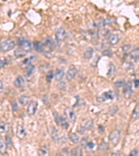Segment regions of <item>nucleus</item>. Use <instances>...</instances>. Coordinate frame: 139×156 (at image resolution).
I'll return each mask as SVG.
<instances>
[{
  "instance_id": "39448f33",
  "label": "nucleus",
  "mask_w": 139,
  "mask_h": 156,
  "mask_svg": "<svg viewBox=\"0 0 139 156\" xmlns=\"http://www.w3.org/2000/svg\"><path fill=\"white\" fill-rule=\"evenodd\" d=\"M109 140L113 146H116L120 141V132L118 130L112 131L109 135Z\"/></svg>"
},
{
  "instance_id": "2eb2a0df",
  "label": "nucleus",
  "mask_w": 139,
  "mask_h": 156,
  "mask_svg": "<svg viewBox=\"0 0 139 156\" xmlns=\"http://www.w3.org/2000/svg\"><path fill=\"white\" fill-rule=\"evenodd\" d=\"M139 48L134 49L133 51L131 52V53H130V58L134 60H135V62H136L139 61Z\"/></svg>"
},
{
  "instance_id": "8fccbe9b",
  "label": "nucleus",
  "mask_w": 139,
  "mask_h": 156,
  "mask_svg": "<svg viewBox=\"0 0 139 156\" xmlns=\"http://www.w3.org/2000/svg\"><path fill=\"white\" fill-rule=\"evenodd\" d=\"M0 45H1V44H0Z\"/></svg>"
},
{
  "instance_id": "c9c22d12",
  "label": "nucleus",
  "mask_w": 139,
  "mask_h": 156,
  "mask_svg": "<svg viewBox=\"0 0 139 156\" xmlns=\"http://www.w3.org/2000/svg\"><path fill=\"white\" fill-rule=\"evenodd\" d=\"M53 115H54V121H55L56 125H58H58H60V119H61V117H59V115H58V113L55 112Z\"/></svg>"
},
{
  "instance_id": "f3484780",
  "label": "nucleus",
  "mask_w": 139,
  "mask_h": 156,
  "mask_svg": "<svg viewBox=\"0 0 139 156\" xmlns=\"http://www.w3.org/2000/svg\"><path fill=\"white\" fill-rule=\"evenodd\" d=\"M29 100V95H27V94H23L20 97H19V103L22 104V105H25L28 104Z\"/></svg>"
},
{
  "instance_id": "09e8293b",
  "label": "nucleus",
  "mask_w": 139,
  "mask_h": 156,
  "mask_svg": "<svg viewBox=\"0 0 139 156\" xmlns=\"http://www.w3.org/2000/svg\"><path fill=\"white\" fill-rule=\"evenodd\" d=\"M79 156H83V153H82V151H80V153H79Z\"/></svg>"
},
{
  "instance_id": "b1692460",
  "label": "nucleus",
  "mask_w": 139,
  "mask_h": 156,
  "mask_svg": "<svg viewBox=\"0 0 139 156\" xmlns=\"http://www.w3.org/2000/svg\"><path fill=\"white\" fill-rule=\"evenodd\" d=\"M60 125H61L62 128L63 129H65L67 130L69 127V124H68V121H66V119L64 118V117H61L60 119Z\"/></svg>"
},
{
  "instance_id": "c03bdc74",
  "label": "nucleus",
  "mask_w": 139,
  "mask_h": 156,
  "mask_svg": "<svg viewBox=\"0 0 139 156\" xmlns=\"http://www.w3.org/2000/svg\"><path fill=\"white\" fill-rule=\"evenodd\" d=\"M85 128H84V127L83 126H79V128H78V131H79V133L81 134H84V132H85Z\"/></svg>"
},
{
  "instance_id": "ea45409f",
  "label": "nucleus",
  "mask_w": 139,
  "mask_h": 156,
  "mask_svg": "<svg viewBox=\"0 0 139 156\" xmlns=\"http://www.w3.org/2000/svg\"><path fill=\"white\" fill-rule=\"evenodd\" d=\"M11 106H12V110H13V112H16L17 108H18V106H17V102L15 101H13L11 102Z\"/></svg>"
},
{
  "instance_id": "423d86ee",
  "label": "nucleus",
  "mask_w": 139,
  "mask_h": 156,
  "mask_svg": "<svg viewBox=\"0 0 139 156\" xmlns=\"http://www.w3.org/2000/svg\"><path fill=\"white\" fill-rule=\"evenodd\" d=\"M77 74V69L74 65H71L66 74V79L68 81H72Z\"/></svg>"
},
{
  "instance_id": "c756f323",
  "label": "nucleus",
  "mask_w": 139,
  "mask_h": 156,
  "mask_svg": "<svg viewBox=\"0 0 139 156\" xmlns=\"http://www.w3.org/2000/svg\"><path fill=\"white\" fill-rule=\"evenodd\" d=\"M107 149V144L106 142H102V143L99 145L98 148H97V150L98 151H105Z\"/></svg>"
},
{
  "instance_id": "2f4dec72",
  "label": "nucleus",
  "mask_w": 139,
  "mask_h": 156,
  "mask_svg": "<svg viewBox=\"0 0 139 156\" xmlns=\"http://www.w3.org/2000/svg\"><path fill=\"white\" fill-rule=\"evenodd\" d=\"M94 144L92 142H90L86 144V145L85 146V149H86V151L87 152H91V151L93 150V149L94 148Z\"/></svg>"
},
{
  "instance_id": "72a5a7b5",
  "label": "nucleus",
  "mask_w": 139,
  "mask_h": 156,
  "mask_svg": "<svg viewBox=\"0 0 139 156\" xmlns=\"http://www.w3.org/2000/svg\"><path fill=\"white\" fill-rule=\"evenodd\" d=\"M5 141H6V148H8L10 149V146H11V140H10V137L8 135H6V137H5Z\"/></svg>"
},
{
  "instance_id": "4be33fe9",
  "label": "nucleus",
  "mask_w": 139,
  "mask_h": 156,
  "mask_svg": "<svg viewBox=\"0 0 139 156\" xmlns=\"http://www.w3.org/2000/svg\"><path fill=\"white\" fill-rule=\"evenodd\" d=\"M9 125L6 122H0V132L1 133H6L8 130Z\"/></svg>"
},
{
  "instance_id": "5701e85b",
  "label": "nucleus",
  "mask_w": 139,
  "mask_h": 156,
  "mask_svg": "<svg viewBox=\"0 0 139 156\" xmlns=\"http://www.w3.org/2000/svg\"><path fill=\"white\" fill-rule=\"evenodd\" d=\"M69 139L72 143L77 144L79 142V137L76 133H70L69 136Z\"/></svg>"
},
{
  "instance_id": "aec40b11",
  "label": "nucleus",
  "mask_w": 139,
  "mask_h": 156,
  "mask_svg": "<svg viewBox=\"0 0 139 156\" xmlns=\"http://www.w3.org/2000/svg\"><path fill=\"white\" fill-rule=\"evenodd\" d=\"M52 140L54 142H57L59 140L58 131L56 128H54L52 133Z\"/></svg>"
},
{
  "instance_id": "e433bc0d",
  "label": "nucleus",
  "mask_w": 139,
  "mask_h": 156,
  "mask_svg": "<svg viewBox=\"0 0 139 156\" xmlns=\"http://www.w3.org/2000/svg\"><path fill=\"white\" fill-rule=\"evenodd\" d=\"M86 144H87V137H84L81 140V144H80L81 148H85Z\"/></svg>"
},
{
  "instance_id": "4468645a",
  "label": "nucleus",
  "mask_w": 139,
  "mask_h": 156,
  "mask_svg": "<svg viewBox=\"0 0 139 156\" xmlns=\"http://www.w3.org/2000/svg\"><path fill=\"white\" fill-rule=\"evenodd\" d=\"M64 74H65L64 70L62 68H58L56 69V80L57 81H61L62 79H63V78Z\"/></svg>"
},
{
  "instance_id": "79ce46f5",
  "label": "nucleus",
  "mask_w": 139,
  "mask_h": 156,
  "mask_svg": "<svg viewBox=\"0 0 139 156\" xmlns=\"http://www.w3.org/2000/svg\"><path fill=\"white\" fill-rule=\"evenodd\" d=\"M138 153H139V151H138V150L134 149V150H132L131 152H130L128 156H136L137 155H138Z\"/></svg>"
},
{
  "instance_id": "ddd939ff",
  "label": "nucleus",
  "mask_w": 139,
  "mask_h": 156,
  "mask_svg": "<svg viewBox=\"0 0 139 156\" xmlns=\"http://www.w3.org/2000/svg\"><path fill=\"white\" fill-rule=\"evenodd\" d=\"M34 69H35V66L33 65V64H31V63H29V65L25 67V70H24L25 76H26V77L31 76V74H33V72Z\"/></svg>"
},
{
  "instance_id": "cd10ccee",
  "label": "nucleus",
  "mask_w": 139,
  "mask_h": 156,
  "mask_svg": "<svg viewBox=\"0 0 139 156\" xmlns=\"http://www.w3.org/2000/svg\"><path fill=\"white\" fill-rule=\"evenodd\" d=\"M118 105H113L110 107L109 113L111 116H114L118 112Z\"/></svg>"
},
{
  "instance_id": "a19ab883",
  "label": "nucleus",
  "mask_w": 139,
  "mask_h": 156,
  "mask_svg": "<svg viewBox=\"0 0 139 156\" xmlns=\"http://www.w3.org/2000/svg\"><path fill=\"white\" fill-rule=\"evenodd\" d=\"M77 153H78L77 148H74V149H72L70 156H77Z\"/></svg>"
},
{
  "instance_id": "f257e3e1",
  "label": "nucleus",
  "mask_w": 139,
  "mask_h": 156,
  "mask_svg": "<svg viewBox=\"0 0 139 156\" xmlns=\"http://www.w3.org/2000/svg\"><path fill=\"white\" fill-rule=\"evenodd\" d=\"M17 45L20 47V49H23L26 53L32 52V44L29 42V40H26L23 38H17Z\"/></svg>"
},
{
  "instance_id": "6e6552de",
  "label": "nucleus",
  "mask_w": 139,
  "mask_h": 156,
  "mask_svg": "<svg viewBox=\"0 0 139 156\" xmlns=\"http://www.w3.org/2000/svg\"><path fill=\"white\" fill-rule=\"evenodd\" d=\"M67 36V33L63 28H58L56 29L55 32L56 39L58 41H61L65 39Z\"/></svg>"
},
{
  "instance_id": "f8f14e48",
  "label": "nucleus",
  "mask_w": 139,
  "mask_h": 156,
  "mask_svg": "<svg viewBox=\"0 0 139 156\" xmlns=\"http://www.w3.org/2000/svg\"><path fill=\"white\" fill-rule=\"evenodd\" d=\"M24 80L22 76H18L13 83L14 86L17 88H22L24 85Z\"/></svg>"
},
{
  "instance_id": "7ed1b4c3",
  "label": "nucleus",
  "mask_w": 139,
  "mask_h": 156,
  "mask_svg": "<svg viewBox=\"0 0 139 156\" xmlns=\"http://www.w3.org/2000/svg\"><path fill=\"white\" fill-rule=\"evenodd\" d=\"M123 93L124 97L125 99H130L132 95V81H127L124 85V88L123 90Z\"/></svg>"
},
{
  "instance_id": "37998d69",
  "label": "nucleus",
  "mask_w": 139,
  "mask_h": 156,
  "mask_svg": "<svg viewBox=\"0 0 139 156\" xmlns=\"http://www.w3.org/2000/svg\"><path fill=\"white\" fill-rule=\"evenodd\" d=\"M130 48H131V46H130V45H126L123 46V51L124 52H128Z\"/></svg>"
},
{
  "instance_id": "9b49d317",
  "label": "nucleus",
  "mask_w": 139,
  "mask_h": 156,
  "mask_svg": "<svg viewBox=\"0 0 139 156\" xmlns=\"http://www.w3.org/2000/svg\"><path fill=\"white\" fill-rule=\"evenodd\" d=\"M120 41V38L119 36L116 35V34H111L109 38V40H108V42L111 45L114 46L117 45L118 42Z\"/></svg>"
},
{
  "instance_id": "a18cd8bd",
  "label": "nucleus",
  "mask_w": 139,
  "mask_h": 156,
  "mask_svg": "<svg viewBox=\"0 0 139 156\" xmlns=\"http://www.w3.org/2000/svg\"><path fill=\"white\" fill-rule=\"evenodd\" d=\"M3 83L2 81L0 80V94H1L2 92H3Z\"/></svg>"
},
{
  "instance_id": "4c0bfd02",
  "label": "nucleus",
  "mask_w": 139,
  "mask_h": 156,
  "mask_svg": "<svg viewBox=\"0 0 139 156\" xmlns=\"http://www.w3.org/2000/svg\"><path fill=\"white\" fill-rule=\"evenodd\" d=\"M8 64V60L6 58H2L0 60V68L3 67Z\"/></svg>"
},
{
  "instance_id": "412c9836",
  "label": "nucleus",
  "mask_w": 139,
  "mask_h": 156,
  "mask_svg": "<svg viewBox=\"0 0 139 156\" xmlns=\"http://www.w3.org/2000/svg\"><path fill=\"white\" fill-rule=\"evenodd\" d=\"M26 53H27L26 52H25L23 49H20V48L16 49L14 52V55L15 57H24L26 55Z\"/></svg>"
},
{
  "instance_id": "58836bf2",
  "label": "nucleus",
  "mask_w": 139,
  "mask_h": 156,
  "mask_svg": "<svg viewBox=\"0 0 139 156\" xmlns=\"http://www.w3.org/2000/svg\"><path fill=\"white\" fill-rule=\"evenodd\" d=\"M102 55L104 56H108V57H111L112 55V52L109 49H106L102 52Z\"/></svg>"
},
{
  "instance_id": "6ab92c4d",
  "label": "nucleus",
  "mask_w": 139,
  "mask_h": 156,
  "mask_svg": "<svg viewBox=\"0 0 139 156\" xmlns=\"http://www.w3.org/2000/svg\"><path fill=\"white\" fill-rule=\"evenodd\" d=\"M139 105H136L135 109L133 111L132 115V121H136L139 119Z\"/></svg>"
},
{
  "instance_id": "bb28decb",
  "label": "nucleus",
  "mask_w": 139,
  "mask_h": 156,
  "mask_svg": "<svg viewBox=\"0 0 139 156\" xmlns=\"http://www.w3.org/2000/svg\"><path fill=\"white\" fill-rule=\"evenodd\" d=\"M100 55H97L95 56V58H94L93 61L91 63V66H92V67H93V68H96L97 67V65H98V62L100 61Z\"/></svg>"
},
{
  "instance_id": "a878e982",
  "label": "nucleus",
  "mask_w": 139,
  "mask_h": 156,
  "mask_svg": "<svg viewBox=\"0 0 139 156\" xmlns=\"http://www.w3.org/2000/svg\"><path fill=\"white\" fill-rule=\"evenodd\" d=\"M54 72L53 70H49L47 74V76H46V78H47V81L48 83H51V81H52V79L54 78Z\"/></svg>"
},
{
  "instance_id": "1a4fd4ad",
  "label": "nucleus",
  "mask_w": 139,
  "mask_h": 156,
  "mask_svg": "<svg viewBox=\"0 0 139 156\" xmlns=\"http://www.w3.org/2000/svg\"><path fill=\"white\" fill-rule=\"evenodd\" d=\"M64 114H65V118L70 121H72L75 118V114H74V110L70 107H67L65 108V110H64Z\"/></svg>"
},
{
  "instance_id": "473e14b6",
  "label": "nucleus",
  "mask_w": 139,
  "mask_h": 156,
  "mask_svg": "<svg viewBox=\"0 0 139 156\" xmlns=\"http://www.w3.org/2000/svg\"><path fill=\"white\" fill-rule=\"evenodd\" d=\"M125 85V81H124V79H120V80H118L116 82H115V83H114V85H115V87H116V88H120V87H122L123 85Z\"/></svg>"
},
{
  "instance_id": "393cba45",
  "label": "nucleus",
  "mask_w": 139,
  "mask_h": 156,
  "mask_svg": "<svg viewBox=\"0 0 139 156\" xmlns=\"http://www.w3.org/2000/svg\"><path fill=\"white\" fill-rule=\"evenodd\" d=\"M6 151V146L4 142H3L1 140H0V153L1 154H5Z\"/></svg>"
},
{
  "instance_id": "de8ad7c7",
  "label": "nucleus",
  "mask_w": 139,
  "mask_h": 156,
  "mask_svg": "<svg viewBox=\"0 0 139 156\" xmlns=\"http://www.w3.org/2000/svg\"><path fill=\"white\" fill-rule=\"evenodd\" d=\"M111 156H119V155H118L117 153H111Z\"/></svg>"
},
{
  "instance_id": "a211bd4d",
  "label": "nucleus",
  "mask_w": 139,
  "mask_h": 156,
  "mask_svg": "<svg viewBox=\"0 0 139 156\" xmlns=\"http://www.w3.org/2000/svg\"><path fill=\"white\" fill-rule=\"evenodd\" d=\"M115 72H116V66L112 62H110L109 65V69H108L107 76H111L112 75L115 74Z\"/></svg>"
},
{
  "instance_id": "7c9ffc66",
  "label": "nucleus",
  "mask_w": 139,
  "mask_h": 156,
  "mask_svg": "<svg viewBox=\"0 0 139 156\" xmlns=\"http://www.w3.org/2000/svg\"><path fill=\"white\" fill-rule=\"evenodd\" d=\"M93 124H94V121L93 120H89L88 121H87V123L85 125V127H84V128H85V130H91V128H93Z\"/></svg>"
},
{
  "instance_id": "dca6fc26",
  "label": "nucleus",
  "mask_w": 139,
  "mask_h": 156,
  "mask_svg": "<svg viewBox=\"0 0 139 156\" xmlns=\"http://www.w3.org/2000/svg\"><path fill=\"white\" fill-rule=\"evenodd\" d=\"M94 50L92 47H88L84 53V58L86 59V60H89L92 58L93 56V54Z\"/></svg>"
},
{
  "instance_id": "49530a36",
  "label": "nucleus",
  "mask_w": 139,
  "mask_h": 156,
  "mask_svg": "<svg viewBox=\"0 0 139 156\" xmlns=\"http://www.w3.org/2000/svg\"><path fill=\"white\" fill-rule=\"evenodd\" d=\"M134 83H135V88H139V79H136V80L134 81Z\"/></svg>"
},
{
  "instance_id": "0eeeda50",
  "label": "nucleus",
  "mask_w": 139,
  "mask_h": 156,
  "mask_svg": "<svg viewBox=\"0 0 139 156\" xmlns=\"http://www.w3.org/2000/svg\"><path fill=\"white\" fill-rule=\"evenodd\" d=\"M38 108V102L35 101H31L29 104V106L27 107V114L29 116H33L36 114V110Z\"/></svg>"
},
{
  "instance_id": "f03ea898",
  "label": "nucleus",
  "mask_w": 139,
  "mask_h": 156,
  "mask_svg": "<svg viewBox=\"0 0 139 156\" xmlns=\"http://www.w3.org/2000/svg\"><path fill=\"white\" fill-rule=\"evenodd\" d=\"M15 47V43L12 40L8 39L5 40L0 45V50L3 53H6L12 50Z\"/></svg>"
},
{
  "instance_id": "20e7f679",
  "label": "nucleus",
  "mask_w": 139,
  "mask_h": 156,
  "mask_svg": "<svg viewBox=\"0 0 139 156\" xmlns=\"http://www.w3.org/2000/svg\"><path fill=\"white\" fill-rule=\"evenodd\" d=\"M114 98V95H113V93L112 91H109L104 92L102 95H100V96H97L96 97V99L98 102H100V103H102V102H105L107 101V99H110V100H112Z\"/></svg>"
},
{
  "instance_id": "c85d7f7f",
  "label": "nucleus",
  "mask_w": 139,
  "mask_h": 156,
  "mask_svg": "<svg viewBox=\"0 0 139 156\" xmlns=\"http://www.w3.org/2000/svg\"><path fill=\"white\" fill-rule=\"evenodd\" d=\"M35 48H36V51L38 52H43V45L42 43L40 42H38L35 43Z\"/></svg>"
},
{
  "instance_id": "f704fd0d",
  "label": "nucleus",
  "mask_w": 139,
  "mask_h": 156,
  "mask_svg": "<svg viewBox=\"0 0 139 156\" xmlns=\"http://www.w3.org/2000/svg\"><path fill=\"white\" fill-rule=\"evenodd\" d=\"M57 87H58V88L60 90H61V91H65V89H66V83H65V82L64 81L61 82L60 83H58V85H57Z\"/></svg>"
},
{
  "instance_id": "9d476101",
  "label": "nucleus",
  "mask_w": 139,
  "mask_h": 156,
  "mask_svg": "<svg viewBox=\"0 0 139 156\" xmlns=\"http://www.w3.org/2000/svg\"><path fill=\"white\" fill-rule=\"evenodd\" d=\"M17 137L20 139V140H23L25 136H26V131L24 128L21 126V125H18L17 126V132H16Z\"/></svg>"
}]
</instances>
